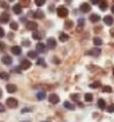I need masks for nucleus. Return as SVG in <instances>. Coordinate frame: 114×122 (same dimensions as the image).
<instances>
[{
	"instance_id": "29",
	"label": "nucleus",
	"mask_w": 114,
	"mask_h": 122,
	"mask_svg": "<svg viewBox=\"0 0 114 122\" xmlns=\"http://www.w3.org/2000/svg\"><path fill=\"white\" fill-rule=\"evenodd\" d=\"M44 3H46V0H35V4L38 5V7H42Z\"/></svg>"
},
{
	"instance_id": "12",
	"label": "nucleus",
	"mask_w": 114,
	"mask_h": 122,
	"mask_svg": "<svg viewBox=\"0 0 114 122\" xmlns=\"http://www.w3.org/2000/svg\"><path fill=\"white\" fill-rule=\"evenodd\" d=\"M12 11H14L16 15H20L21 14V5L20 4H15L14 7H12Z\"/></svg>"
},
{
	"instance_id": "20",
	"label": "nucleus",
	"mask_w": 114,
	"mask_h": 122,
	"mask_svg": "<svg viewBox=\"0 0 114 122\" xmlns=\"http://www.w3.org/2000/svg\"><path fill=\"white\" fill-rule=\"evenodd\" d=\"M59 40H61V42H67V40H68V35H67V34H64V32H62L61 35H59Z\"/></svg>"
},
{
	"instance_id": "31",
	"label": "nucleus",
	"mask_w": 114,
	"mask_h": 122,
	"mask_svg": "<svg viewBox=\"0 0 114 122\" xmlns=\"http://www.w3.org/2000/svg\"><path fill=\"white\" fill-rule=\"evenodd\" d=\"M105 110H107L109 113H114V106L111 105V106H107V107H105Z\"/></svg>"
},
{
	"instance_id": "36",
	"label": "nucleus",
	"mask_w": 114,
	"mask_h": 122,
	"mask_svg": "<svg viewBox=\"0 0 114 122\" xmlns=\"http://www.w3.org/2000/svg\"><path fill=\"white\" fill-rule=\"evenodd\" d=\"M101 83L99 82H97V83H93V85H90V87H93V89H97V87L99 86Z\"/></svg>"
},
{
	"instance_id": "44",
	"label": "nucleus",
	"mask_w": 114,
	"mask_h": 122,
	"mask_svg": "<svg viewBox=\"0 0 114 122\" xmlns=\"http://www.w3.org/2000/svg\"><path fill=\"white\" fill-rule=\"evenodd\" d=\"M1 7H3V8H5V10H7V8H8V4H7V3H1Z\"/></svg>"
},
{
	"instance_id": "46",
	"label": "nucleus",
	"mask_w": 114,
	"mask_h": 122,
	"mask_svg": "<svg viewBox=\"0 0 114 122\" xmlns=\"http://www.w3.org/2000/svg\"><path fill=\"white\" fill-rule=\"evenodd\" d=\"M111 12H113V14H114V5H113V7H111Z\"/></svg>"
},
{
	"instance_id": "28",
	"label": "nucleus",
	"mask_w": 114,
	"mask_h": 122,
	"mask_svg": "<svg viewBox=\"0 0 114 122\" xmlns=\"http://www.w3.org/2000/svg\"><path fill=\"white\" fill-rule=\"evenodd\" d=\"M85 101H86V102H91V101H93V95H91V94H86V95H85Z\"/></svg>"
},
{
	"instance_id": "49",
	"label": "nucleus",
	"mask_w": 114,
	"mask_h": 122,
	"mask_svg": "<svg viewBox=\"0 0 114 122\" xmlns=\"http://www.w3.org/2000/svg\"><path fill=\"white\" fill-rule=\"evenodd\" d=\"M113 75H114V68H113Z\"/></svg>"
},
{
	"instance_id": "9",
	"label": "nucleus",
	"mask_w": 114,
	"mask_h": 122,
	"mask_svg": "<svg viewBox=\"0 0 114 122\" xmlns=\"http://www.w3.org/2000/svg\"><path fill=\"white\" fill-rule=\"evenodd\" d=\"M48 101H50L51 103H58V102H59V97H58L57 94H51L50 97H48Z\"/></svg>"
},
{
	"instance_id": "18",
	"label": "nucleus",
	"mask_w": 114,
	"mask_h": 122,
	"mask_svg": "<svg viewBox=\"0 0 114 122\" xmlns=\"http://www.w3.org/2000/svg\"><path fill=\"white\" fill-rule=\"evenodd\" d=\"M98 107L102 109V110H105V107H106V102H105V99H98Z\"/></svg>"
},
{
	"instance_id": "21",
	"label": "nucleus",
	"mask_w": 114,
	"mask_h": 122,
	"mask_svg": "<svg viewBox=\"0 0 114 122\" xmlns=\"http://www.w3.org/2000/svg\"><path fill=\"white\" fill-rule=\"evenodd\" d=\"M63 106H64L66 109H68V110H74V109H75V105L70 103V102H64Z\"/></svg>"
},
{
	"instance_id": "26",
	"label": "nucleus",
	"mask_w": 114,
	"mask_h": 122,
	"mask_svg": "<svg viewBox=\"0 0 114 122\" xmlns=\"http://www.w3.org/2000/svg\"><path fill=\"white\" fill-rule=\"evenodd\" d=\"M8 78H10V75H8L7 72H0V79H3V81H7Z\"/></svg>"
},
{
	"instance_id": "37",
	"label": "nucleus",
	"mask_w": 114,
	"mask_h": 122,
	"mask_svg": "<svg viewBox=\"0 0 114 122\" xmlns=\"http://www.w3.org/2000/svg\"><path fill=\"white\" fill-rule=\"evenodd\" d=\"M73 27V22H66V28H71Z\"/></svg>"
},
{
	"instance_id": "8",
	"label": "nucleus",
	"mask_w": 114,
	"mask_h": 122,
	"mask_svg": "<svg viewBox=\"0 0 114 122\" xmlns=\"http://www.w3.org/2000/svg\"><path fill=\"white\" fill-rule=\"evenodd\" d=\"M0 22H1V23L10 22V15H8L7 12H3V14L0 15Z\"/></svg>"
},
{
	"instance_id": "24",
	"label": "nucleus",
	"mask_w": 114,
	"mask_h": 122,
	"mask_svg": "<svg viewBox=\"0 0 114 122\" xmlns=\"http://www.w3.org/2000/svg\"><path fill=\"white\" fill-rule=\"evenodd\" d=\"M98 5H99V8L102 10V11H106V8H107V3H106V1H99Z\"/></svg>"
},
{
	"instance_id": "32",
	"label": "nucleus",
	"mask_w": 114,
	"mask_h": 122,
	"mask_svg": "<svg viewBox=\"0 0 114 122\" xmlns=\"http://www.w3.org/2000/svg\"><path fill=\"white\" fill-rule=\"evenodd\" d=\"M83 24H85V20H83V19H79V20H78V27H79V28H82Z\"/></svg>"
},
{
	"instance_id": "25",
	"label": "nucleus",
	"mask_w": 114,
	"mask_h": 122,
	"mask_svg": "<svg viewBox=\"0 0 114 122\" xmlns=\"http://www.w3.org/2000/svg\"><path fill=\"white\" fill-rule=\"evenodd\" d=\"M27 55H28V58H31V59H35V58H38V52H36V51H30Z\"/></svg>"
},
{
	"instance_id": "22",
	"label": "nucleus",
	"mask_w": 114,
	"mask_h": 122,
	"mask_svg": "<svg viewBox=\"0 0 114 122\" xmlns=\"http://www.w3.org/2000/svg\"><path fill=\"white\" fill-rule=\"evenodd\" d=\"M36 98H38L39 101H43L44 98H46V93H44V91H39V93L36 94Z\"/></svg>"
},
{
	"instance_id": "4",
	"label": "nucleus",
	"mask_w": 114,
	"mask_h": 122,
	"mask_svg": "<svg viewBox=\"0 0 114 122\" xmlns=\"http://www.w3.org/2000/svg\"><path fill=\"white\" fill-rule=\"evenodd\" d=\"M30 67H31V62H30L28 59H23V61L20 62V68L21 70H28Z\"/></svg>"
},
{
	"instance_id": "27",
	"label": "nucleus",
	"mask_w": 114,
	"mask_h": 122,
	"mask_svg": "<svg viewBox=\"0 0 114 122\" xmlns=\"http://www.w3.org/2000/svg\"><path fill=\"white\" fill-rule=\"evenodd\" d=\"M10 27H11V30H14V31H15V30H18L19 25H18V23H16V22H11L10 23Z\"/></svg>"
},
{
	"instance_id": "15",
	"label": "nucleus",
	"mask_w": 114,
	"mask_h": 122,
	"mask_svg": "<svg viewBox=\"0 0 114 122\" xmlns=\"http://www.w3.org/2000/svg\"><path fill=\"white\" fill-rule=\"evenodd\" d=\"M46 51V46L43 43H38L36 44V52H44Z\"/></svg>"
},
{
	"instance_id": "11",
	"label": "nucleus",
	"mask_w": 114,
	"mask_h": 122,
	"mask_svg": "<svg viewBox=\"0 0 114 122\" xmlns=\"http://www.w3.org/2000/svg\"><path fill=\"white\" fill-rule=\"evenodd\" d=\"M90 10H91V5L87 3H83L82 5H81V11L82 12H90Z\"/></svg>"
},
{
	"instance_id": "39",
	"label": "nucleus",
	"mask_w": 114,
	"mask_h": 122,
	"mask_svg": "<svg viewBox=\"0 0 114 122\" xmlns=\"http://www.w3.org/2000/svg\"><path fill=\"white\" fill-rule=\"evenodd\" d=\"M71 99H73V101H77V99H78V94H73V95H71Z\"/></svg>"
},
{
	"instance_id": "14",
	"label": "nucleus",
	"mask_w": 114,
	"mask_h": 122,
	"mask_svg": "<svg viewBox=\"0 0 114 122\" xmlns=\"http://www.w3.org/2000/svg\"><path fill=\"white\" fill-rule=\"evenodd\" d=\"M101 20V18H99V15H97V14H93L91 16H90V22L91 23H98Z\"/></svg>"
},
{
	"instance_id": "6",
	"label": "nucleus",
	"mask_w": 114,
	"mask_h": 122,
	"mask_svg": "<svg viewBox=\"0 0 114 122\" xmlns=\"http://www.w3.org/2000/svg\"><path fill=\"white\" fill-rule=\"evenodd\" d=\"M47 47L48 48H55L57 47V40L54 39V38H48L47 39Z\"/></svg>"
},
{
	"instance_id": "13",
	"label": "nucleus",
	"mask_w": 114,
	"mask_h": 122,
	"mask_svg": "<svg viewBox=\"0 0 114 122\" xmlns=\"http://www.w3.org/2000/svg\"><path fill=\"white\" fill-rule=\"evenodd\" d=\"M11 51H12V54L14 55H20L21 54V48L19 46H14L12 48H11Z\"/></svg>"
},
{
	"instance_id": "42",
	"label": "nucleus",
	"mask_w": 114,
	"mask_h": 122,
	"mask_svg": "<svg viewBox=\"0 0 114 122\" xmlns=\"http://www.w3.org/2000/svg\"><path fill=\"white\" fill-rule=\"evenodd\" d=\"M0 50H5V44L4 43H0Z\"/></svg>"
},
{
	"instance_id": "23",
	"label": "nucleus",
	"mask_w": 114,
	"mask_h": 122,
	"mask_svg": "<svg viewBox=\"0 0 114 122\" xmlns=\"http://www.w3.org/2000/svg\"><path fill=\"white\" fill-rule=\"evenodd\" d=\"M93 42H94L95 46H101V44H102V39H101L99 36H95V38L93 39Z\"/></svg>"
},
{
	"instance_id": "1",
	"label": "nucleus",
	"mask_w": 114,
	"mask_h": 122,
	"mask_svg": "<svg viewBox=\"0 0 114 122\" xmlns=\"http://www.w3.org/2000/svg\"><path fill=\"white\" fill-rule=\"evenodd\" d=\"M57 14H58V16H59V18H66V16L68 15V10L66 7H58Z\"/></svg>"
},
{
	"instance_id": "38",
	"label": "nucleus",
	"mask_w": 114,
	"mask_h": 122,
	"mask_svg": "<svg viewBox=\"0 0 114 122\" xmlns=\"http://www.w3.org/2000/svg\"><path fill=\"white\" fill-rule=\"evenodd\" d=\"M4 35H5V32H4V30L1 28V27H0V38H3Z\"/></svg>"
},
{
	"instance_id": "45",
	"label": "nucleus",
	"mask_w": 114,
	"mask_h": 122,
	"mask_svg": "<svg viewBox=\"0 0 114 122\" xmlns=\"http://www.w3.org/2000/svg\"><path fill=\"white\" fill-rule=\"evenodd\" d=\"M1 95H3V91H1V89H0V98H1Z\"/></svg>"
},
{
	"instance_id": "5",
	"label": "nucleus",
	"mask_w": 114,
	"mask_h": 122,
	"mask_svg": "<svg viewBox=\"0 0 114 122\" xmlns=\"http://www.w3.org/2000/svg\"><path fill=\"white\" fill-rule=\"evenodd\" d=\"M26 28L30 30V31H35V30L38 28V23H35V22H27V23H26Z\"/></svg>"
},
{
	"instance_id": "33",
	"label": "nucleus",
	"mask_w": 114,
	"mask_h": 122,
	"mask_svg": "<svg viewBox=\"0 0 114 122\" xmlns=\"http://www.w3.org/2000/svg\"><path fill=\"white\" fill-rule=\"evenodd\" d=\"M36 63H38V65H40V66H46V62L43 61V59H38V61H36Z\"/></svg>"
},
{
	"instance_id": "2",
	"label": "nucleus",
	"mask_w": 114,
	"mask_h": 122,
	"mask_svg": "<svg viewBox=\"0 0 114 122\" xmlns=\"http://www.w3.org/2000/svg\"><path fill=\"white\" fill-rule=\"evenodd\" d=\"M5 103H7V106L8 107H11V109H15L16 106H18V99L16 98H7V101H5Z\"/></svg>"
},
{
	"instance_id": "35",
	"label": "nucleus",
	"mask_w": 114,
	"mask_h": 122,
	"mask_svg": "<svg viewBox=\"0 0 114 122\" xmlns=\"http://www.w3.org/2000/svg\"><path fill=\"white\" fill-rule=\"evenodd\" d=\"M21 44H23L24 47H28L30 46V40H23V42H21Z\"/></svg>"
},
{
	"instance_id": "48",
	"label": "nucleus",
	"mask_w": 114,
	"mask_h": 122,
	"mask_svg": "<svg viewBox=\"0 0 114 122\" xmlns=\"http://www.w3.org/2000/svg\"><path fill=\"white\" fill-rule=\"evenodd\" d=\"M66 1H67V3H71V0H66Z\"/></svg>"
},
{
	"instance_id": "47",
	"label": "nucleus",
	"mask_w": 114,
	"mask_h": 122,
	"mask_svg": "<svg viewBox=\"0 0 114 122\" xmlns=\"http://www.w3.org/2000/svg\"><path fill=\"white\" fill-rule=\"evenodd\" d=\"M111 35H114V30H111Z\"/></svg>"
},
{
	"instance_id": "16",
	"label": "nucleus",
	"mask_w": 114,
	"mask_h": 122,
	"mask_svg": "<svg viewBox=\"0 0 114 122\" xmlns=\"http://www.w3.org/2000/svg\"><path fill=\"white\" fill-rule=\"evenodd\" d=\"M1 62H3L4 65H12V58L8 56V55H5V56H3Z\"/></svg>"
},
{
	"instance_id": "3",
	"label": "nucleus",
	"mask_w": 114,
	"mask_h": 122,
	"mask_svg": "<svg viewBox=\"0 0 114 122\" xmlns=\"http://www.w3.org/2000/svg\"><path fill=\"white\" fill-rule=\"evenodd\" d=\"M87 55H91V56H98V55H101V48L98 46H95L93 50L87 51Z\"/></svg>"
},
{
	"instance_id": "41",
	"label": "nucleus",
	"mask_w": 114,
	"mask_h": 122,
	"mask_svg": "<svg viewBox=\"0 0 114 122\" xmlns=\"http://www.w3.org/2000/svg\"><path fill=\"white\" fill-rule=\"evenodd\" d=\"M30 111H31V109H23V110H21V113H30Z\"/></svg>"
},
{
	"instance_id": "50",
	"label": "nucleus",
	"mask_w": 114,
	"mask_h": 122,
	"mask_svg": "<svg viewBox=\"0 0 114 122\" xmlns=\"http://www.w3.org/2000/svg\"><path fill=\"white\" fill-rule=\"evenodd\" d=\"M10 1H14V0H10Z\"/></svg>"
},
{
	"instance_id": "43",
	"label": "nucleus",
	"mask_w": 114,
	"mask_h": 122,
	"mask_svg": "<svg viewBox=\"0 0 114 122\" xmlns=\"http://www.w3.org/2000/svg\"><path fill=\"white\" fill-rule=\"evenodd\" d=\"M4 110H5V109H4V105H1V103H0V113H3Z\"/></svg>"
},
{
	"instance_id": "40",
	"label": "nucleus",
	"mask_w": 114,
	"mask_h": 122,
	"mask_svg": "<svg viewBox=\"0 0 114 122\" xmlns=\"http://www.w3.org/2000/svg\"><path fill=\"white\" fill-rule=\"evenodd\" d=\"M90 1H91V4H95V5H97V4L101 1V0H90Z\"/></svg>"
},
{
	"instance_id": "17",
	"label": "nucleus",
	"mask_w": 114,
	"mask_h": 122,
	"mask_svg": "<svg viewBox=\"0 0 114 122\" xmlns=\"http://www.w3.org/2000/svg\"><path fill=\"white\" fill-rule=\"evenodd\" d=\"M16 89H18V87L15 86V85H12V83L7 85V91H8V93H15V91H16Z\"/></svg>"
},
{
	"instance_id": "7",
	"label": "nucleus",
	"mask_w": 114,
	"mask_h": 122,
	"mask_svg": "<svg viewBox=\"0 0 114 122\" xmlns=\"http://www.w3.org/2000/svg\"><path fill=\"white\" fill-rule=\"evenodd\" d=\"M31 15H32L35 19H43V18H44V14H43V11H40V10L31 12Z\"/></svg>"
},
{
	"instance_id": "34",
	"label": "nucleus",
	"mask_w": 114,
	"mask_h": 122,
	"mask_svg": "<svg viewBox=\"0 0 114 122\" xmlns=\"http://www.w3.org/2000/svg\"><path fill=\"white\" fill-rule=\"evenodd\" d=\"M30 0H20V5H28Z\"/></svg>"
},
{
	"instance_id": "19",
	"label": "nucleus",
	"mask_w": 114,
	"mask_h": 122,
	"mask_svg": "<svg viewBox=\"0 0 114 122\" xmlns=\"http://www.w3.org/2000/svg\"><path fill=\"white\" fill-rule=\"evenodd\" d=\"M32 38H34V39L35 40H40L43 38V35L40 32H38V31H34V34H32Z\"/></svg>"
},
{
	"instance_id": "30",
	"label": "nucleus",
	"mask_w": 114,
	"mask_h": 122,
	"mask_svg": "<svg viewBox=\"0 0 114 122\" xmlns=\"http://www.w3.org/2000/svg\"><path fill=\"white\" fill-rule=\"evenodd\" d=\"M102 91H104V93H111V87L110 86H105L104 89H102Z\"/></svg>"
},
{
	"instance_id": "10",
	"label": "nucleus",
	"mask_w": 114,
	"mask_h": 122,
	"mask_svg": "<svg viewBox=\"0 0 114 122\" xmlns=\"http://www.w3.org/2000/svg\"><path fill=\"white\" fill-rule=\"evenodd\" d=\"M104 22H105V24L111 25V24L114 23V19H113V16H110V15H107V16H105V18H104Z\"/></svg>"
}]
</instances>
